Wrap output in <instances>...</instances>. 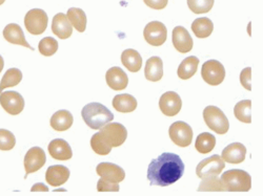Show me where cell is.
Instances as JSON below:
<instances>
[{"label": "cell", "instance_id": "obj_1", "mask_svg": "<svg viewBox=\"0 0 263 196\" xmlns=\"http://www.w3.org/2000/svg\"><path fill=\"white\" fill-rule=\"evenodd\" d=\"M184 164L178 155L164 152L153 160L147 168L151 186L167 187L179 181L184 173Z\"/></svg>", "mask_w": 263, "mask_h": 196}, {"label": "cell", "instance_id": "obj_2", "mask_svg": "<svg viewBox=\"0 0 263 196\" xmlns=\"http://www.w3.org/2000/svg\"><path fill=\"white\" fill-rule=\"evenodd\" d=\"M81 116L84 123L95 130H99L114 119L113 113L107 107L96 102L85 105L81 111Z\"/></svg>", "mask_w": 263, "mask_h": 196}, {"label": "cell", "instance_id": "obj_3", "mask_svg": "<svg viewBox=\"0 0 263 196\" xmlns=\"http://www.w3.org/2000/svg\"><path fill=\"white\" fill-rule=\"evenodd\" d=\"M220 180L228 192H248L252 188L251 176L241 169L228 170Z\"/></svg>", "mask_w": 263, "mask_h": 196}, {"label": "cell", "instance_id": "obj_4", "mask_svg": "<svg viewBox=\"0 0 263 196\" xmlns=\"http://www.w3.org/2000/svg\"><path fill=\"white\" fill-rule=\"evenodd\" d=\"M203 119L205 124L213 132L218 135H226L230 129L229 119L219 107L208 106L203 111Z\"/></svg>", "mask_w": 263, "mask_h": 196}, {"label": "cell", "instance_id": "obj_5", "mask_svg": "<svg viewBox=\"0 0 263 196\" xmlns=\"http://www.w3.org/2000/svg\"><path fill=\"white\" fill-rule=\"evenodd\" d=\"M99 134L100 139L109 147L121 146L127 138L126 128L120 123H107L101 127Z\"/></svg>", "mask_w": 263, "mask_h": 196}, {"label": "cell", "instance_id": "obj_6", "mask_svg": "<svg viewBox=\"0 0 263 196\" xmlns=\"http://www.w3.org/2000/svg\"><path fill=\"white\" fill-rule=\"evenodd\" d=\"M49 17L41 9L30 10L25 17V26L27 31L35 36L45 33L48 27Z\"/></svg>", "mask_w": 263, "mask_h": 196}, {"label": "cell", "instance_id": "obj_7", "mask_svg": "<svg viewBox=\"0 0 263 196\" xmlns=\"http://www.w3.org/2000/svg\"><path fill=\"white\" fill-rule=\"evenodd\" d=\"M201 77L205 83L212 86L221 84L226 78V70L218 60H208L201 69Z\"/></svg>", "mask_w": 263, "mask_h": 196}, {"label": "cell", "instance_id": "obj_8", "mask_svg": "<svg viewBox=\"0 0 263 196\" xmlns=\"http://www.w3.org/2000/svg\"><path fill=\"white\" fill-rule=\"evenodd\" d=\"M224 168H226L224 161L221 159V157L215 155V156H212L211 158L203 160L198 164V166L196 168V174L197 177L203 180L208 178L218 177Z\"/></svg>", "mask_w": 263, "mask_h": 196}, {"label": "cell", "instance_id": "obj_9", "mask_svg": "<svg viewBox=\"0 0 263 196\" xmlns=\"http://www.w3.org/2000/svg\"><path fill=\"white\" fill-rule=\"evenodd\" d=\"M168 135L174 144L179 147H187L193 141V129L185 122L178 121L171 125Z\"/></svg>", "mask_w": 263, "mask_h": 196}, {"label": "cell", "instance_id": "obj_10", "mask_svg": "<svg viewBox=\"0 0 263 196\" xmlns=\"http://www.w3.org/2000/svg\"><path fill=\"white\" fill-rule=\"evenodd\" d=\"M143 36L148 45L153 47H160L166 41L167 30L160 21H152L145 26Z\"/></svg>", "mask_w": 263, "mask_h": 196}, {"label": "cell", "instance_id": "obj_11", "mask_svg": "<svg viewBox=\"0 0 263 196\" xmlns=\"http://www.w3.org/2000/svg\"><path fill=\"white\" fill-rule=\"evenodd\" d=\"M0 105L8 114L17 116L24 111L25 100L17 92H5L0 94Z\"/></svg>", "mask_w": 263, "mask_h": 196}, {"label": "cell", "instance_id": "obj_12", "mask_svg": "<svg viewBox=\"0 0 263 196\" xmlns=\"http://www.w3.org/2000/svg\"><path fill=\"white\" fill-rule=\"evenodd\" d=\"M47 162L46 152L40 147L31 148L25 157V169L26 176L25 179L28 178L30 173H34L45 166Z\"/></svg>", "mask_w": 263, "mask_h": 196}, {"label": "cell", "instance_id": "obj_13", "mask_svg": "<svg viewBox=\"0 0 263 196\" xmlns=\"http://www.w3.org/2000/svg\"><path fill=\"white\" fill-rule=\"evenodd\" d=\"M182 107L180 96L175 92H167L160 97L159 108L163 115L174 117L179 114Z\"/></svg>", "mask_w": 263, "mask_h": 196}, {"label": "cell", "instance_id": "obj_14", "mask_svg": "<svg viewBox=\"0 0 263 196\" xmlns=\"http://www.w3.org/2000/svg\"><path fill=\"white\" fill-rule=\"evenodd\" d=\"M96 171L100 178L105 179L112 183H120L125 178L124 170L118 165L113 163L102 162L98 164Z\"/></svg>", "mask_w": 263, "mask_h": 196}, {"label": "cell", "instance_id": "obj_15", "mask_svg": "<svg viewBox=\"0 0 263 196\" xmlns=\"http://www.w3.org/2000/svg\"><path fill=\"white\" fill-rule=\"evenodd\" d=\"M173 45L177 52L181 54H185L192 51L194 42L185 28L176 27L173 30Z\"/></svg>", "mask_w": 263, "mask_h": 196}, {"label": "cell", "instance_id": "obj_16", "mask_svg": "<svg viewBox=\"0 0 263 196\" xmlns=\"http://www.w3.org/2000/svg\"><path fill=\"white\" fill-rule=\"evenodd\" d=\"M49 154L57 161H69L73 157V151L70 144L63 139H55L49 144Z\"/></svg>", "mask_w": 263, "mask_h": 196}, {"label": "cell", "instance_id": "obj_17", "mask_svg": "<svg viewBox=\"0 0 263 196\" xmlns=\"http://www.w3.org/2000/svg\"><path fill=\"white\" fill-rule=\"evenodd\" d=\"M70 169L62 165L50 166L46 172V180L50 186L59 187L70 179Z\"/></svg>", "mask_w": 263, "mask_h": 196}, {"label": "cell", "instance_id": "obj_18", "mask_svg": "<svg viewBox=\"0 0 263 196\" xmlns=\"http://www.w3.org/2000/svg\"><path fill=\"white\" fill-rule=\"evenodd\" d=\"M106 84L114 91H123L128 84V77L124 71L118 67L109 69L105 74Z\"/></svg>", "mask_w": 263, "mask_h": 196}, {"label": "cell", "instance_id": "obj_19", "mask_svg": "<svg viewBox=\"0 0 263 196\" xmlns=\"http://www.w3.org/2000/svg\"><path fill=\"white\" fill-rule=\"evenodd\" d=\"M247 148L241 143H232L227 146L221 155V159L230 164H240L246 160Z\"/></svg>", "mask_w": 263, "mask_h": 196}, {"label": "cell", "instance_id": "obj_20", "mask_svg": "<svg viewBox=\"0 0 263 196\" xmlns=\"http://www.w3.org/2000/svg\"><path fill=\"white\" fill-rule=\"evenodd\" d=\"M52 32L59 39H68L71 37L73 33V27L67 15L59 13L54 16L52 21Z\"/></svg>", "mask_w": 263, "mask_h": 196}, {"label": "cell", "instance_id": "obj_21", "mask_svg": "<svg viewBox=\"0 0 263 196\" xmlns=\"http://www.w3.org/2000/svg\"><path fill=\"white\" fill-rule=\"evenodd\" d=\"M4 37L9 43H12V45H19L30 49L31 51H34V48L31 47L26 40L23 29L17 24L8 25L4 30Z\"/></svg>", "mask_w": 263, "mask_h": 196}, {"label": "cell", "instance_id": "obj_22", "mask_svg": "<svg viewBox=\"0 0 263 196\" xmlns=\"http://www.w3.org/2000/svg\"><path fill=\"white\" fill-rule=\"evenodd\" d=\"M144 76L148 81L157 82L163 77V62L160 57H151L145 64Z\"/></svg>", "mask_w": 263, "mask_h": 196}, {"label": "cell", "instance_id": "obj_23", "mask_svg": "<svg viewBox=\"0 0 263 196\" xmlns=\"http://www.w3.org/2000/svg\"><path fill=\"white\" fill-rule=\"evenodd\" d=\"M74 122L73 115L69 111H58L56 112L50 121L51 127L56 132H65L72 127Z\"/></svg>", "mask_w": 263, "mask_h": 196}, {"label": "cell", "instance_id": "obj_24", "mask_svg": "<svg viewBox=\"0 0 263 196\" xmlns=\"http://www.w3.org/2000/svg\"><path fill=\"white\" fill-rule=\"evenodd\" d=\"M121 61L124 67L132 73H137L142 68V58L140 54L133 49H127L122 52Z\"/></svg>", "mask_w": 263, "mask_h": 196}, {"label": "cell", "instance_id": "obj_25", "mask_svg": "<svg viewBox=\"0 0 263 196\" xmlns=\"http://www.w3.org/2000/svg\"><path fill=\"white\" fill-rule=\"evenodd\" d=\"M113 107L119 113H132L137 108V100L128 94L117 95L113 99Z\"/></svg>", "mask_w": 263, "mask_h": 196}, {"label": "cell", "instance_id": "obj_26", "mask_svg": "<svg viewBox=\"0 0 263 196\" xmlns=\"http://www.w3.org/2000/svg\"><path fill=\"white\" fill-rule=\"evenodd\" d=\"M192 31L197 38H208L214 31V25L208 17L197 18L192 24Z\"/></svg>", "mask_w": 263, "mask_h": 196}, {"label": "cell", "instance_id": "obj_27", "mask_svg": "<svg viewBox=\"0 0 263 196\" xmlns=\"http://www.w3.org/2000/svg\"><path fill=\"white\" fill-rule=\"evenodd\" d=\"M199 65V59L195 56H190L185 58L179 65L177 74L178 77L182 80H187L192 78L198 69Z\"/></svg>", "mask_w": 263, "mask_h": 196}, {"label": "cell", "instance_id": "obj_28", "mask_svg": "<svg viewBox=\"0 0 263 196\" xmlns=\"http://www.w3.org/2000/svg\"><path fill=\"white\" fill-rule=\"evenodd\" d=\"M68 19L73 28H75L79 33H83L86 29V15L83 10L78 8H71L68 10Z\"/></svg>", "mask_w": 263, "mask_h": 196}, {"label": "cell", "instance_id": "obj_29", "mask_svg": "<svg viewBox=\"0 0 263 196\" xmlns=\"http://www.w3.org/2000/svg\"><path fill=\"white\" fill-rule=\"evenodd\" d=\"M234 115L240 122L252 123V101L243 100L238 102L234 108Z\"/></svg>", "mask_w": 263, "mask_h": 196}, {"label": "cell", "instance_id": "obj_30", "mask_svg": "<svg viewBox=\"0 0 263 196\" xmlns=\"http://www.w3.org/2000/svg\"><path fill=\"white\" fill-rule=\"evenodd\" d=\"M21 80H23V73L19 69H9L4 75L2 82H0V94L4 92V90L9 89V87L18 85Z\"/></svg>", "mask_w": 263, "mask_h": 196}, {"label": "cell", "instance_id": "obj_31", "mask_svg": "<svg viewBox=\"0 0 263 196\" xmlns=\"http://www.w3.org/2000/svg\"><path fill=\"white\" fill-rule=\"evenodd\" d=\"M215 145H216V138L209 133H203L197 137L195 148L199 152V154L205 155V154H209V152H211L215 148Z\"/></svg>", "mask_w": 263, "mask_h": 196}, {"label": "cell", "instance_id": "obj_32", "mask_svg": "<svg viewBox=\"0 0 263 196\" xmlns=\"http://www.w3.org/2000/svg\"><path fill=\"white\" fill-rule=\"evenodd\" d=\"M198 191H203V192H224L226 188L221 182L220 179H218L217 177L213 178H208L203 179V181L200 183Z\"/></svg>", "mask_w": 263, "mask_h": 196}, {"label": "cell", "instance_id": "obj_33", "mask_svg": "<svg viewBox=\"0 0 263 196\" xmlns=\"http://www.w3.org/2000/svg\"><path fill=\"white\" fill-rule=\"evenodd\" d=\"M38 50L41 55L46 57H51L58 51V42L53 37H46L40 40Z\"/></svg>", "mask_w": 263, "mask_h": 196}, {"label": "cell", "instance_id": "obj_34", "mask_svg": "<svg viewBox=\"0 0 263 196\" xmlns=\"http://www.w3.org/2000/svg\"><path fill=\"white\" fill-rule=\"evenodd\" d=\"M215 0H187L190 10L195 14L209 13L214 7Z\"/></svg>", "mask_w": 263, "mask_h": 196}, {"label": "cell", "instance_id": "obj_35", "mask_svg": "<svg viewBox=\"0 0 263 196\" xmlns=\"http://www.w3.org/2000/svg\"><path fill=\"white\" fill-rule=\"evenodd\" d=\"M15 136L7 129H0V150L9 151L15 147Z\"/></svg>", "mask_w": 263, "mask_h": 196}, {"label": "cell", "instance_id": "obj_36", "mask_svg": "<svg viewBox=\"0 0 263 196\" xmlns=\"http://www.w3.org/2000/svg\"><path fill=\"white\" fill-rule=\"evenodd\" d=\"M91 147L95 154L99 156H107L112 151V147L107 146L99 137V134H95L91 139Z\"/></svg>", "mask_w": 263, "mask_h": 196}, {"label": "cell", "instance_id": "obj_37", "mask_svg": "<svg viewBox=\"0 0 263 196\" xmlns=\"http://www.w3.org/2000/svg\"><path fill=\"white\" fill-rule=\"evenodd\" d=\"M97 190L99 192H118L119 185L118 183H112L101 178L97 183Z\"/></svg>", "mask_w": 263, "mask_h": 196}, {"label": "cell", "instance_id": "obj_38", "mask_svg": "<svg viewBox=\"0 0 263 196\" xmlns=\"http://www.w3.org/2000/svg\"><path fill=\"white\" fill-rule=\"evenodd\" d=\"M240 82L246 90L252 91V69L247 68L240 74Z\"/></svg>", "mask_w": 263, "mask_h": 196}, {"label": "cell", "instance_id": "obj_39", "mask_svg": "<svg viewBox=\"0 0 263 196\" xmlns=\"http://www.w3.org/2000/svg\"><path fill=\"white\" fill-rule=\"evenodd\" d=\"M143 2L153 10H163L167 6L168 0H143Z\"/></svg>", "mask_w": 263, "mask_h": 196}, {"label": "cell", "instance_id": "obj_40", "mask_svg": "<svg viewBox=\"0 0 263 196\" xmlns=\"http://www.w3.org/2000/svg\"><path fill=\"white\" fill-rule=\"evenodd\" d=\"M31 191L32 192H49V188L45 185V184H42V183H37V184H35L33 187H32V189H31Z\"/></svg>", "mask_w": 263, "mask_h": 196}, {"label": "cell", "instance_id": "obj_41", "mask_svg": "<svg viewBox=\"0 0 263 196\" xmlns=\"http://www.w3.org/2000/svg\"><path fill=\"white\" fill-rule=\"evenodd\" d=\"M4 67H5V61H4V58H3V56L0 55V73L3 72V70H4Z\"/></svg>", "mask_w": 263, "mask_h": 196}, {"label": "cell", "instance_id": "obj_42", "mask_svg": "<svg viewBox=\"0 0 263 196\" xmlns=\"http://www.w3.org/2000/svg\"><path fill=\"white\" fill-rule=\"evenodd\" d=\"M6 2V0H0V6H2V5H4V3Z\"/></svg>", "mask_w": 263, "mask_h": 196}]
</instances>
